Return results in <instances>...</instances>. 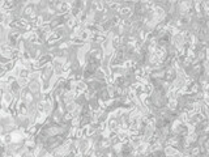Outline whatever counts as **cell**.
<instances>
[{
	"instance_id": "1",
	"label": "cell",
	"mask_w": 209,
	"mask_h": 157,
	"mask_svg": "<svg viewBox=\"0 0 209 157\" xmlns=\"http://www.w3.org/2000/svg\"><path fill=\"white\" fill-rule=\"evenodd\" d=\"M149 98H150V101H152L153 106H155L157 109L166 107L169 104V96H165L159 89H152V92H150V94H149Z\"/></svg>"
},
{
	"instance_id": "2",
	"label": "cell",
	"mask_w": 209,
	"mask_h": 157,
	"mask_svg": "<svg viewBox=\"0 0 209 157\" xmlns=\"http://www.w3.org/2000/svg\"><path fill=\"white\" fill-rule=\"evenodd\" d=\"M52 76H54V68H52L51 63L41 68V82H50Z\"/></svg>"
},
{
	"instance_id": "3",
	"label": "cell",
	"mask_w": 209,
	"mask_h": 157,
	"mask_svg": "<svg viewBox=\"0 0 209 157\" xmlns=\"http://www.w3.org/2000/svg\"><path fill=\"white\" fill-rule=\"evenodd\" d=\"M170 43L177 48L178 51H181V50H183V48H186L184 47V36L182 33H177V34H173L171 36V39H170Z\"/></svg>"
},
{
	"instance_id": "4",
	"label": "cell",
	"mask_w": 209,
	"mask_h": 157,
	"mask_svg": "<svg viewBox=\"0 0 209 157\" xmlns=\"http://www.w3.org/2000/svg\"><path fill=\"white\" fill-rule=\"evenodd\" d=\"M188 82V78L187 77H181V76H177L174 80L171 81V86L174 90H178V92H183L184 86Z\"/></svg>"
},
{
	"instance_id": "5",
	"label": "cell",
	"mask_w": 209,
	"mask_h": 157,
	"mask_svg": "<svg viewBox=\"0 0 209 157\" xmlns=\"http://www.w3.org/2000/svg\"><path fill=\"white\" fill-rule=\"evenodd\" d=\"M42 89V82L41 80H29V84H28V90L30 93H38L41 92Z\"/></svg>"
},
{
	"instance_id": "6",
	"label": "cell",
	"mask_w": 209,
	"mask_h": 157,
	"mask_svg": "<svg viewBox=\"0 0 209 157\" xmlns=\"http://www.w3.org/2000/svg\"><path fill=\"white\" fill-rule=\"evenodd\" d=\"M93 78H95V80H98V81L107 82V76H106V73L103 72V70H102V68H98V70H97L93 73Z\"/></svg>"
},
{
	"instance_id": "7",
	"label": "cell",
	"mask_w": 209,
	"mask_h": 157,
	"mask_svg": "<svg viewBox=\"0 0 209 157\" xmlns=\"http://www.w3.org/2000/svg\"><path fill=\"white\" fill-rule=\"evenodd\" d=\"M77 107H79V106H77V104L73 101V102H69V104H65L64 105V110L68 111V113H73Z\"/></svg>"
},
{
	"instance_id": "8",
	"label": "cell",
	"mask_w": 209,
	"mask_h": 157,
	"mask_svg": "<svg viewBox=\"0 0 209 157\" xmlns=\"http://www.w3.org/2000/svg\"><path fill=\"white\" fill-rule=\"evenodd\" d=\"M167 124V122L163 119V118H158V119H154V126H155V128L157 130H159V128H162L163 126H166Z\"/></svg>"
},
{
	"instance_id": "9",
	"label": "cell",
	"mask_w": 209,
	"mask_h": 157,
	"mask_svg": "<svg viewBox=\"0 0 209 157\" xmlns=\"http://www.w3.org/2000/svg\"><path fill=\"white\" fill-rule=\"evenodd\" d=\"M204 147H205V149L209 152V139L205 141V143H204Z\"/></svg>"
}]
</instances>
